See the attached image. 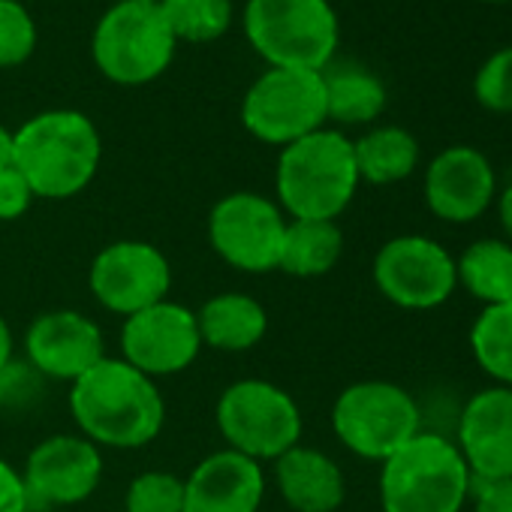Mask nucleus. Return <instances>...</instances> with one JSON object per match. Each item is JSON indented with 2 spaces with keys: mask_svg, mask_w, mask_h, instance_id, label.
I'll list each match as a JSON object with an SVG mask.
<instances>
[{
  "mask_svg": "<svg viewBox=\"0 0 512 512\" xmlns=\"http://www.w3.org/2000/svg\"><path fill=\"white\" fill-rule=\"evenodd\" d=\"M70 413L94 446H148L166 422V404L151 377L124 359L103 356L70 389Z\"/></svg>",
  "mask_w": 512,
  "mask_h": 512,
  "instance_id": "nucleus-1",
  "label": "nucleus"
},
{
  "mask_svg": "<svg viewBox=\"0 0 512 512\" xmlns=\"http://www.w3.org/2000/svg\"><path fill=\"white\" fill-rule=\"evenodd\" d=\"M103 157L94 121L76 109H52L13 133V166L28 178L34 196L70 199L82 193Z\"/></svg>",
  "mask_w": 512,
  "mask_h": 512,
  "instance_id": "nucleus-2",
  "label": "nucleus"
},
{
  "mask_svg": "<svg viewBox=\"0 0 512 512\" xmlns=\"http://www.w3.org/2000/svg\"><path fill=\"white\" fill-rule=\"evenodd\" d=\"M359 184L353 142L338 130L323 127L281 151L275 187L293 220H338Z\"/></svg>",
  "mask_w": 512,
  "mask_h": 512,
  "instance_id": "nucleus-3",
  "label": "nucleus"
},
{
  "mask_svg": "<svg viewBox=\"0 0 512 512\" xmlns=\"http://www.w3.org/2000/svg\"><path fill=\"white\" fill-rule=\"evenodd\" d=\"M473 476L446 434L419 431L380 464L383 512H461Z\"/></svg>",
  "mask_w": 512,
  "mask_h": 512,
  "instance_id": "nucleus-4",
  "label": "nucleus"
},
{
  "mask_svg": "<svg viewBox=\"0 0 512 512\" xmlns=\"http://www.w3.org/2000/svg\"><path fill=\"white\" fill-rule=\"evenodd\" d=\"M244 31L272 67L323 73L338 52V16L329 0H247Z\"/></svg>",
  "mask_w": 512,
  "mask_h": 512,
  "instance_id": "nucleus-5",
  "label": "nucleus"
},
{
  "mask_svg": "<svg viewBox=\"0 0 512 512\" xmlns=\"http://www.w3.org/2000/svg\"><path fill=\"white\" fill-rule=\"evenodd\" d=\"M217 428L226 449L253 461H278L302 440V410L296 398L269 380H235L217 401Z\"/></svg>",
  "mask_w": 512,
  "mask_h": 512,
  "instance_id": "nucleus-6",
  "label": "nucleus"
},
{
  "mask_svg": "<svg viewBox=\"0 0 512 512\" xmlns=\"http://www.w3.org/2000/svg\"><path fill=\"white\" fill-rule=\"evenodd\" d=\"M332 428L353 455L383 464L422 431V410L392 380H359L335 398Z\"/></svg>",
  "mask_w": 512,
  "mask_h": 512,
  "instance_id": "nucleus-7",
  "label": "nucleus"
},
{
  "mask_svg": "<svg viewBox=\"0 0 512 512\" xmlns=\"http://www.w3.org/2000/svg\"><path fill=\"white\" fill-rule=\"evenodd\" d=\"M175 37L157 4L121 0L94 31V64L118 85H145L157 79L175 55Z\"/></svg>",
  "mask_w": 512,
  "mask_h": 512,
  "instance_id": "nucleus-8",
  "label": "nucleus"
},
{
  "mask_svg": "<svg viewBox=\"0 0 512 512\" xmlns=\"http://www.w3.org/2000/svg\"><path fill=\"white\" fill-rule=\"evenodd\" d=\"M241 121L266 145H293L329 121L323 73L272 67L250 85L241 103Z\"/></svg>",
  "mask_w": 512,
  "mask_h": 512,
  "instance_id": "nucleus-9",
  "label": "nucleus"
},
{
  "mask_svg": "<svg viewBox=\"0 0 512 512\" xmlns=\"http://www.w3.org/2000/svg\"><path fill=\"white\" fill-rule=\"evenodd\" d=\"M371 275L380 296L404 311H434L458 290L455 256L416 232L389 238L374 256Z\"/></svg>",
  "mask_w": 512,
  "mask_h": 512,
  "instance_id": "nucleus-10",
  "label": "nucleus"
},
{
  "mask_svg": "<svg viewBox=\"0 0 512 512\" xmlns=\"http://www.w3.org/2000/svg\"><path fill=\"white\" fill-rule=\"evenodd\" d=\"M287 217L263 193H229L208 214V241L220 260L247 275L275 272L287 235Z\"/></svg>",
  "mask_w": 512,
  "mask_h": 512,
  "instance_id": "nucleus-11",
  "label": "nucleus"
},
{
  "mask_svg": "<svg viewBox=\"0 0 512 512\" xmlns=\"http://www.w3.org/2000/svg\"><path fill=\"white\" fill-rule=\"evenodd\" d=\"M88 287L94 299L124 320L169 299L172 266L157 244L121 238L106 244L91 263Z\"/></svg>",
  "mask_w": 512,
  "mask_h": 512,
  "instance_id": "nucleus-12",
  "label": "nucleus"
},
{
  "mask_svg": "<svg viewBox=\"0 0 512 512\" xmlns=\"http://www.w3.org/2000/svg\"><path fill=\"white\" fill-rule=\"evenodd\" d=\"M202 350L196 311L178 302H157L124 320L121 359L145 377H172L187 371Z\"/></svg>",
  "mask_w": 512,
  "mask_h": 512,
  "instance_id": "nucleus-13",
  "label": "nucleus"
},
{
  "mask_svg": "<svg viewBox=\"0 0 512 512\" xmlns=\"http://www.w3.org/2000/svg\"><path fill=\"white\" fill-rule=\"evenodd\" d=\"M425 205L437 220L464 226L479 220L497 199V172L473 145L443 148L425 169Z\"/></svg>",
  "mask_w": 512,
  "mask_h": 512,
  "instance_id": "nucleus-14",
  "label": "nucleus"
},
{
  "mask_svg": "<svg viewBox=\"0 0 512 512\" xmlns=\"http://www.w3.org/2000/svg\"><path fill=\"white\" fill-rule=\"evenodd\" d=\"M22 476L31 500L73 506L97 491L103 479V455L100 446L82 434H55L31 449Z\"/></svg>",
  "mask_w": 512,
  "mask_h": 512,
  "instance_id": "nucleus-15",
  "label": "nucleus"
},
{
  "mask_svg": "<svg viewBox=\"0 0 512 512\" xmlns=\"http://www.w3.org/2000/svg\"><path fill=\"white\" fill-rule=\"evenodd\" d=\"M25 353L40 377L76 383L106 356V344L91 317L79 311H46L28 326Z\"/></svg>",
  "mask_w": 512,
  "mask_h": 512,
  "instance_id": "nucleus-16",
  "label": "nucleus"
},
{
  "mask_svg": "<svg viewBox=\"0 0 512 512\" xmlns=\"http://www.w3.org/2000/svg\"><path fill=\"white\" fill-rule=\"evenodd\" d=\"M455 446L473 479H512V389L476 392L461 410Z\"/></svg>",
  "mask_w": 512,
  "mask_h": 512,
  "instance_id": "nucleus-17",
  "label": "nucleus"
},
{
  "mask_svg": "<svg viewBox=\"0 0 512 512\" xmlns=\"http://www.w3.org/2000/svg\"><path fill=\"white\" fill-rule=\"evenodd\" d=\"M266 470L235 449L205 455L184 479V512H260Z\"/></svg>",
  "mask_w": 512,
  "mask_h": 512,
  "instance_id": "nucleus-18",
  "label": "nucleus"
},
{
  "mask_svg": "<svg viewBox=\"0 0 512 512\" xmlns=\"http://www.w3.org/2000/svg\"><path fill=\"white\" fill-rule=\"evenodd\" d=\"M275 482L293 512H338L347 497L338 461L302 443L275 461Z\"/></svg>",
  "mask_w": 512,
  "mask_h": 512,
  "instance_id": "nucleus-19",
  "label": "nucleus"
},
{
  "mask_svg": "<svg viewBox=\"0 0 512 512\" xmlns=\"http://www.w3.org/2000/svg\"><path fill=\"white\" fill-rule=\"evenodd\" d=\"M202 347L223 353L253 350L269 332V314L253 296L244 293H220L208 299L196 314Z\"/></svg>",
  "mask_w": 512,
  "mask_h": 512,
  "instance_id": "nucleus-20",
  "label": "nucleus"
},
{
  "mask_svg": "<svg viewBox=\"0 0 512 512\" xmlns=\"http://www.w3.org/2000/svg\"><path fill=\"white\" fill-rule=\"evenodd\" d=\"M326 115L338 124H371L386 109V85L353 61H332L323 70Z\"/></svg>",
  "mask_w": 512,
  "mask_h": 512,
  "instance_id": "nucleus-21",
  "label": "nucleus"
},
{
  "mask_svg": "<svg viewBox=\"0 0 512 512\" xmlns=\"http://www.w3.org/2000/svg\"><path fill=\"white\" fill-rule=\"evenodd\" d=\"M353 154H356L359 181L386 187V184L407 181L416 172L422 151L410 130L386 124V127H374L362 139H356Z\"/></svg>",
  "mask_w": 512,
  "mask_h": 512,
  "instance_id": "nucleus-22",
  "label": "nucleus"
},
{
  "mask_svg": "<svg viewBox=\"0 0 512 512\" xmlns=\"http://www.w3.org/2000/svg\"><path fill=\"white\" fill-rule=\"evenodd\" d=\"M344 253V232L335 220H290L278 269L293 278H323Z\"/></svg>",
  "mask_w": 512,
  "mask_h": 512,
  "instance_id": "nucleus-23",
  "label": "nucleus"
},
{
  "mask_svg": "<svg viewBox=\"0 0 512 512\" xmlns=\"http://www.w3.org/2000/svg\"><path fill=\"white\" fill-rule=\"evenodd\" d=\"M455 272L458 287L485 308L512 302V244L506 238H476L455 260Z\"/></svg>",
  "mask_w": 512,
  "mask_h": 512,
  "instance_id": "nucleus-24",
  "label": "nucleus"
},
{
  "mask_svg": "<svg viewBox=\"0 0 512 512\" xmlns=\"http://www.w3.org/2000/svg\"><path fill=\"white\" fill-rule=\"evenodd\" d=\"M470 353L494 386L512 389V302L482 308L470 326Z\"/></svg>",
  "mask_w": 512,
  "mask_h": 512,
  "instance_id": "nucleus-25",
  "label": "nucleus"
},
{
  "mask_svg": "<svg viewBox=\"0 0 512 512\" xmlns=\"http://www.w3.org/2000/svg\"><path fill=\"white\" fill-rule=\"evenodd\" d=\"M160 13L175 40L211 43L226 34L232 22L229 0H160Z\"/></svg>",
  "mask_w": 512,
  "mask_h": 512,
  "instance_id": "nucleus-26",
  "label": "nucleus"
},
{
  "mask_svg": "<svg viewBox=\"0 0 512 512\" xmlns=\"http://www.w3.org/2000/svg\"><path fill=\"white\" fill-rule=\"evenodd\" d=\"M127 512H184V479L166 470L139 473L124 494Z\"/></svg>",
  "mask_w": 512,
  "mask_h": 512,
  "instance_id": "nucleus-27",
  "label": "nucleus"
},
{
  "mask_svg": "<svg viewBox=\"0 0 512 512\" xmlns=\"http://www.w3.org/2000/svg\"><path fill=\"white\" fill-rule=\"evenodd\" d=\"M473 97L494 115H512V46L497 49L473 76Z\"/></svg>",
  "mask_w": 512,
  "mask_h": 512,
  "instance_id": "nucleus-28",
  "label": "nucleus"
},
{
  "mask_svg": "<svg viewBox=\"0 0 512 512\" xmlns=\"http://www.w3.org/2000/svg\"><path fill=\"white\" fill-rule=\"evenodd\" d=\"M37 25L19 0H0V67H19L34 55Z\"/></svg>",
  "mask_w": 512,
  "mask_h": 512,
  "instance_id": "nucleus-29",
  "label": "nucleus"
},
{
  "mask_svg": "<svg viewBox=\"0 0 512 512\" xmlns=\"http://www.w3.org/2000/svg\"><path fill=\"white\" fill-rule=\"evenodd\" d=\"M40 395V374L28 362H10L0 371V407H31Z\"/></svg>",
  "mask_w": 512,
  "mask_h": 512,
  "instance_id": "nucleus-30",
  "label": "nucleus"
},
{
  "mask_svg": "<svg viewBox=\"0 0 512 512\" xmlns=\"http://www.w3.org/2000/svg\"><path fill=\"white\" fill-rule=\"evenodd\" d=\"M34 199L37 196H34L28 178L16 166L0 169V220H19L31 208Z\"/></svg>",
  "mask_w": 512,
  "mask_h": 512,
  "instance_id": "nucleus-31",
  "label": "nucleus"
},
{
  "mask_svg": "<svg viewBox=\"0 0 512 512\" xmlns=\"http://www.w3.org/2000/svg\"><path fill=\"white\" fill-rule=\"evenodd\" d=\"M473 512H512V479H473Z\"/></svg>",
  "mask_w": 512,
  "mask_h": 512,
  "instance_id": "nucleus-32",
  "label": "nucleus"
},
{
  "mask_svg": "<svg viewBox=\"0 0 512 512\" xmlns=\"http://www.w3.org/2000/svg\"><path fill=\"white\" fill-rule=\"evenodd\" d=\"M28 509H31V494L25 476L7 458H0V512H28Z\"/></svg>",
  "mask_w": 512,
  "mask_h": 512,
  "instance_id": "nucleus-33",
  "label": "nucleus"
},
{
  "mask_svg": "<svg viewBox=\"0 0 512 512\" xmlns=\"http://www.w3.org/2000/svg\"><path fill=\"white\" fill-rule=\"evenodd\" d=\"M497 217H500V226L506 232V241L512 244V181L497 193Z\"/></svg>",
  "mask_w": 512,
  "mask_h": 512,
  "instance_id": "nucleus-34",
  "label": "nucleus"
},
{
  "mask_svg": "<svg viewBox=\"0 0 512 512\" xmlns=\"http://www.w3.org/2000/svg\"><path fill=\"white\" fill-rule=\"evenodd\" d=\"M10 362H13V329L4 320V314H0V371H4Z\"/></svg>",
  "mask_w": 512,
  "mask_h": 512,
  "instance_id": "nucleus-35",
  "label": "nucleus"
},
{
  "mask_svg": "<svg viewBox=\"0 0 512 512\" xmlns=\"http://www.w3.org/2000/svg\"><path fill=\"white\" fill-rule=\"evenodd\" d=\"M13 166V133L0 124V169Z\"/></svg>",
  "mask_w": 512,
  "mask_h": 512,
  "instance_id": "nucleus-36",
  "label": "nucleus"
},
{
  "mask_svg": "<svg viewBox=\"0 0 512 512\" xmlns=\"http://www.w3.org/2000/svg\"><path fill=\"white\" fill-rule=\"evenodd\" d=\"M485 4H512V0H485Z\"/></svg>",
  "mask_w": 512,
  "mask_h": 512,
  "instance_id": "nucleus-37",
  "label": "nucleus"
},
{
  "mask_svg": "<svg viewBox=\"0 0 512 512\" xmlns=\"http://www.w3.org/2000/svg\"><path fill=\"white\" fill-rule=\"evenodd\" d=\"M136 4H160V0H136Z\"/></svg>",
  "mask_w": 512,
  "mask_h": 512,
  "instance_id": "nucleus-38",
  "label": "nucleus"
}]
</instances>
